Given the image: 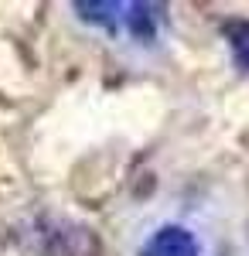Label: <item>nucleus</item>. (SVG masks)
Here are the masks:
<instances>
[{
    "label": "nucleus",
    "mask_w": 249,
    "mask_h": 256,
    "mask_svg": "<svg viewBox=\"0 0 249 256\" xmlns=\"http://www.w3.org/2000/svg\"><path fill=\"white\" fill-rule=\"evenodd\" d=\"M136 256H202V242L194 239L192 229L168 222L140 246Z\"/></svg>",
    "instance_id": "1"
},
{
    "label": "nucleus",
    "mask_w": 249,
    "mask_h": 256,
    "mask_svg": "<svg viewBox=\"0 0 249 256\" xmlns=\"http://www.w3.org/2000/svg\"><path fill=\"white\" fill-rule=\"evenodd\" d=\"M164 4H150V0H134L123 7V28L130 31V38L140 44H154L157 41V28H160V14Z\"/></svg>",
    "instance_id": "2"
},
{
    "label": "nucleus",
    "mask_w": 249,
    "mask_h": 256,
    "mask_svg": "<svg viewBox=\"0 0 249 256\" xmlns=\"http://www.w3.org/2000/svg\"><path fill=\"white\" fill-rule=\"evenodd\" d=\"M72 7L86 24H99L110 34H120V28H123V7L126 4H120V0H76Z\"/></svg>",
    "instance_id": "3"
},
{
    "label": "nucleus",
    "mask_w": 249,
    "mask_h": 256,
    "mask_svg": "<svg viewBox=\"0 0 249 256\" xmlns=\"http://www.w3.org/2000/svg\"><path fill=\"white\" fill-rule=\"evenodd\" d=\"M222 38L229 41L232 65L249 76V20H242V18L226 20V24H222Z\"/></svg>",
    "instance_id": "4"
}]
</instances>
